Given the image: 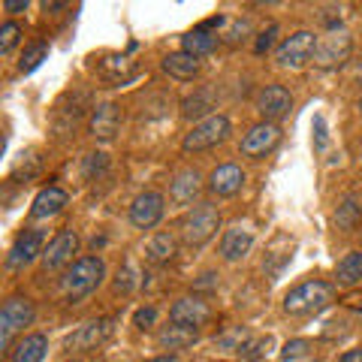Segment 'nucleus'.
Wrapping results in <instances>:
<instances>
[{"label":"nucleus","instance_id":"1","mask_svg":"<svg viewBox=\"0 0 362 362\" xmlns=\"http://www.w3.org/2000/svg\"><path fill=\"white\" fill-rule=\"evenodd\" d=\"M106 278V263L103 257H78L76 263L64 272L61 278V293L66 302H82L94 293Z\"/></svg>","mask_w":362,"mask_h":362},{"label":"nucleus","instance_id":"2","mask_svg":"<svg viewBox=\"0 0 362 362\" xmlns=\"http://www.w3.org/2000/svg\"><path fill=\"white\" fill-rule=\"evenodd\" d=\"M332 299H335V287L329 281H320V278L302 281V284H296L284 296V314H290V317L317 314V311L329 308Z\"/></svg>","mask_w":362,"mask_h":362},{"label":"nucleus","instance_id":"3","mask_svg":"<svg viewBox=\"0 0 362 362\" xmlns=\"http://www.w3.org/2000/svg\"><path fill=\"white\" fill-rule=\"evenodd\" d=\"M230 133H233V124H230V118L221 115V112H214V115H209V118L197 121L194 127H190V130L185 133V139H181V148H185L187 154H190V151L199 154V151L218 148L221 142L230 139Z\"/></svg>","mask_w":362,"mask_h":362},{"label":"nucleus","instance_id":"4","mask_svg":"<svg viewBox=\"0 0 362 362\" xmlns=\"http://www.w3.org/2000/svg\"><path fill=\"white\" fill-rule=\"evenodd\" d=\"M218 230H221V211H218V206H211V202H197V206L185 214V221H181V235L194 247H202L209 239H214Z\"/></svg>","mask_w":362,"mask_h":362},{"label":"nucleus","instance_id":"5","mask_svg":"<svg viewBox=\"0 0 362 362\" xmlns=\"http://www.w3.org/2000/svg\"><path fill=\"white\" fill-rule=\"evenodd\" d=\"M33 317H37V308H33V302L28 296H13L4 302V308H0V347L6 350V354H13V335L16 332H25V326L33 323Z\"/></svg>","mask_w":362,"mask_h":362},{"label":"nucleus","instance_id":"6","mask_svg":"<svg viewBox=\"0 0 362 362\" xmlns=\"http://www.w3.org/2000/svg\"><path fill=\"white\" fill-rule=\"evenodd\" d=\"M350 52H354V40H350V33L341 30V28H332L326 37H317L314 66H320V70H335V66L347 64Z\"/></svg>","mask_w":362,"mask_h":362},{"label":"nucleus","instance_id":"7","mask_svg":"<svg viewBox=\"0 0 362 362\" xmlns=\"http://www.w3.org/2000/svg\"><path fill=\"white\" fill-rule=\"evenodd\" d=\"M314 49H317L314 33L311 30H296L275 49V61L281 66H293V70H299V66H305L314 58Z\"/></svg>","mask_w":362,"mask_h":362},{"label":"nucleus","instance_id":"8","mask_svg":"<svg viewBox=\"0 0 362 362\" xmlns=\"http://www.w3.org/2000/svg\"><path fill=\"white\" fill-rule=\"evenodd\" d=\"M163 211H166L163 194L145 190V194H139L130 202V223L136 226V230H154V226L163 221Z\"/></svg>","mask_w":362,"mask_h":362},{"label":"nucleus","instance_id":"9","mask_svg":"<svg viewBox=\"0 0 362 362\" xmlns=\"http://www.w3.org/2000/svg\"><path fill=\"white\" fill-rule=\"evenodd\" d=\"M278 142H281V127H278V124L259 121V124H254V127L245 133V139H242V154L251 157V160H263L269 151H275Z\"/></svg>","mask_w":362,"mask_h":362},{"label":"nucleus","instance_id":"10","mask_svg":"<svg viewBox=\"0 0 362 362\" xmlns=\"http://www.w3.org/2000/svg\"><path fill=\"white\" fill-rule=\"evenodd\" d=\"M209 317H211V305L202 296H181L173 302V308H169V320L178 326H187V329L206 326Z\"/></svg>","mask_w":362,"mask_h":362},{"label":"nucleus","instance_id":"11","mask_svg":"<svg viewBox=\"0 0 362 362\" xmlns=\"http://www.w3.org/2000/svg\"><path fill=\"white\" fill-rule=\"evenodd\" d=\"M290 109H293V97L284 85H266L257 94V112L269 124H278L284 115H290Z\"/></svg>","mask_w":362,"mask_h":362},{"label":"nucleus","instance_id":"12","mask_svg":"<svg viewBox=\"0 0 362 362\" xmlns=\"http://www.w3.org/2000/svg\"><path fill=\"white\" fill-rule=\"evenodd\" d=\"M76 254H78V233L76 230H58V235H54L49 242V247L42 251V266L49 272L73 266Z\"/></svg>","mask_w":362,"mask_h":362},{"label":"nucleus","instance_id":"13","mask_svg":"<svg viewBox=\"0 0 362 362\" xmlns=\"http://www.w3.org/2000/svg\"><path fill=\"white\" fill-rule=\"evenodd\" d=\"M42 242H45V233L42 230H25L13 242V247H9L6 266L9 269H25V266H30L37 257H42V251H45Z\"/></svg>","mask_w":362,"mask_h":362},{"label":"nucleus","instance_id":"14","mask_svg":"<svg viewBox=\"0 0 362 362\" xmlns=\"http://www.w3.org/2000/svg\"><path fill=\"white\" fill-rule=\"evenodd\" d=\"M118 127H121V112L115 103H103L90 112V121H88V130L94 139L100 142H112L118 136Z\"/></svg>","mask_w":362,"mask_h":362},{"label":"nucleus","instance_id":"15","mask_svg":"<svg viewBox=\"0 0 362 362\" xmlns=\"http://www.w3.org/2000/svg\"><path fill=\"white\" fill-rule=\"evenodd\" d=\"M199 194H202V178L197 169H181L169 181V199L175 206H190V202L199 199Z\"/></svg>","mask_w":362,"mask_h":362},{"label":"nucleus","instance_id":"16","mask_svg":"<svg viewBox=\"0 0 362 362\" xmlns=\"http://www.w3.org/2000/svg\"><path fill=\"white\" fill-rule=\"evenodd\" d=\"M245 187V173L235 163H223L209 175V190L214 197H235Z\"/></svg>","mask_w":362,"mask_h":362},{"label":"nucleus","instance_id":"17","mask_svg":"<svg viewBox=\"0 0 362 362\" xmlns=\"http://www.w3.org/2000/svg\"><path fill=\"white\" fill-rule=\"evenodd\" d=\"M109 332H112V320L85 323L82 329H76L70 338H66V350H94L100 341H106Z\"/></svg>","mask_w":362,"mask_h":362},{"label":"nucleus","instance_id":"18","mask_svg":"<svg viewBox=\"0 0 362 362\" xmlns=\"http://www.w3.org/2000/svg\"><path fill=\"white\" fill-rule=\"evenodd\" d=\"M251 245H254L251 230H245V226H230L221 239V257L226 263H239V259L251 251Z\"/></svg>","mask_w":362,"mask_h":362},{"label":"nucleus","instance_id":"19","mask_svg":"<svg viewBox=\"0 0 362 362\" xmlns=\"http://www.w3.org/2000/svg\"><path fill=\"white\" fill-rule=\"evenodd\" d=\"M66 190L64 187H58V185H49V187H42L40 194H37V199H33V206H30V214L37 221H45V218H52V214H58V211H64V206H66Z\"/></svg>","mask_w":362,"mask_h":362},{"label":"nucleus","instance_id":"20","mask_svg":"<svg viewBox=\"0 0 362 362\" xmlns=\"http://www.w3.org/2000/svg\"><path fill=\"white\" fill-rule=\"evenodd\" d=\"M214 49H218V33H211L209 28H202V25L181 37V52L194 54L197 61L206 58V54H211Z\"/></svg>","mask_w":362,"mask_h":362},{"label":"nucleus","instance_id":"21","mask_svg":"<svg viewBox=\"0 0 362 362\" xmlns=\"http://www.w3.org/2000/svg\"><path fill=\"white\" fill-rule=\"evenodd\" d=\"M163 73L178 78V82H190L199 76V61L187 52H169L163 58Z\"/></svg>","mask_w":362,"mask_h":362},{"label":"nucleus","instance_id":"22","mask_svg":"<svg viewBox=\"0 0 362 362\" xmlns=\"http://www.w3.org/2000/svg\"><path fill=\"white\" fill-rule=\"evenodd\" d=\"M45 354H49V338H45L42 332H33V335H25L13 347L9 359H13V362H42Z\"/></svg>","mask_w":362,"mask_h":362},{"label":"nucleus","instance_id":"23","mask_svg":"<svg viewBox=\"0 0 362 362\" xmlns=\"http://www.w3.org/2000/svg\"><path fill=\"white\" fill-rule=\"evenodd\" d=\"M199 341V332L197 329H187V326H163L160 332H157V344H160L163 350H185L190 344Z\"/></svg>","mask_w":362,"mask_h":362},{"label":"nucleus","instance_id":"24","mask_svg":"<svg viewBox=\"0 0 362 362\" xmlns=\"http://www.w3.org/2000/svg\"><path fill=\"white\" fill-rule=\"evenodd\" d=\"M178 254V239L173 233H157L154 239L145 245V259L148 263H154V266H163V263H169Z\"/></svg>","mask_w":362,"mask_h":362},{"label":"nucleus","instance_id":"25","mask_svg":"<svg viewBox=\"0 0 362 362\" xmlns=\"http://www.w3.org/2000/svg\"><path fill=\"white\" fill-rule=\"evenodd\" d=\"M335 281L338 287H354L362 281V251H350L335 269Z\"/></svg>","mask_w":362,"mask_h":362},{"label":"nucleus","instance_id":"26","mask_svg":"<svg viewBox=\"0 0 362 362\" xmlns=\"http://www.w3.org/2000/svg\"><path fill=\"white\" fill-rule=\"evenodd\" d=\"M45 58H49V42H42V40L30 42L25 49V54H21V61H18V73H33Z\"/></svg>","mask_w":362,"mask_h":362},{"label":"nucleus","instance_id":"27","mask_svg":"<svg viewBox=\"0 0 362 362\" xmlns=\"http://www.w3.org/2000/svg\"><path fill=\"white\" fill-rule=\"evenodd\" d=\"M211 109H214V100L209 90H199L197 97H187L185 103H181V115L185 118H199V115H211Z\"/></svg>","mask_w":362,"mask_h":362},{"label":"nucleus","instance_id":"28","mask_svg":"<svg viewBox=\"0 0 362 362\" xmlns=\"http://www.w3.org/2000/svg\"><path fill=\"white\" fill-rule=\"evenodd\" d=\"M247 338H251V332L245 329V326H233V329H226L223 335L214 338V347H221V350H242L247 347Z\"/></svg>","mask_w":362,"mask_h":362},{"label":"nucleus","instance_id":"29","mask_svg":"<svg viewBox=\"0 0 362 362\" xmlns=\"http://www.w3.org/2000/svg\"><path fill=\"white\" fill-rule=\"evenodd\" d=\"M359 218H362V206L354 197H347L341 206H338V211H335V221H338L341 230H354V226L359 223Z\"/></svg>","mask_w":362,"mask_h":362},{"label":"nucleus","instance_id":"30","mask_svg":"<svg viewBox=\"0 0 362 362\" xmlns=\"http://www.w3.org/2000/svg\"><path fill=\"white\" fill-rule=\"evenodd\" d=\"M100 73H103L106 78H112V82H124V78H130L136 70L130 66L127 58H106L103 66H100Z\"/></svg>","mask_w":362,"mask_h":362},{"label":"nucleus","instance_id":"31","mask_svg":"<svg viewBox=\"0 0 362 362\" xmlns=\"http://www.w3.org/2000/svg\"><path fill=\"white\" fill-rule=\"evenodd\" d=\"M21 33H25V28L18 21H4V28H0V54H13V49L21 42Z\"/></svg>","mask_w":362,"mask_h":362},{"label":"nucleus","instance_id":"32","mask_svg":"<svg viewBox=\"0 0 362 362\" xmlns=\"http://www.w3.org/2000/svg\"><path fill=\"white\" fill-rule=\"evenodd\" d=\"M106 163H109V157H106L103 151H94V154H88V157H85V178H94L97 173H103V169H106Z\"/></svg>","mask_w":362,"mask_h":362},{"label":"nucleus","instance_id":"33","mask_svg":"<svg viewBox=\"0 0 362 362\" xmlns=\"http://www.w3.org/2000/svg\"><path fill=\"white\" fill-rule=\"evenodd\" d=\"M154 320H157V308H154V305H145V308H139L133 314V326H136V329H151Z\"/></svg>","mask_w":362,"mask_h":362},{"label":"nucleus","instance_id":"34","mask_svg":"<svg viewBox=\"0 0 362 362\" xmlns=\"http://www.w3.org/2000/svg\"><path fill=\"white\" fill-rule=\"evenodd\" d=\"M278 25H269L263 33H259V37H257V42H254V52L257 54H266L269 49H272V45H275V37H278Z\"/></svg>","mask_w":362,"mask_h":362},{"label":"nucleus","instance_id":"35","mask_svg":"<svg viewBox=\"0 0 362 362\" xmlns=\"http://www.w3.org/2000/svg\"><path fill=\"white\" fill-rule=\"evenodd\" d=\"M133 287H136V272L130 266L118 269V275H115V293H130Z\"/></svg>","mask_w":362,"mask_h":362},{"label":"nucleus","instance_id":"36","mask_svg":"<svg viewBox=\"0 0 362 362\" xmlns=\"http://www.w3.org/2000/svg\"><path fill=\"white\" fill-rule=\"evenodd\" d=\"M311 347V341H305V338H296V341H290V344H284V354H281V359H299V356H305V350Z\"/></svg>","mask_w":362,"mask_h":362},{"label":"nucleus","instance_id":"37","mask_svg":"<svg viewBox=\"0 0 362 362\" xmlns=\"http://www.w3.org/2000/svg\"><path fill=\"white\" fill-rule=\"evenodd\" d=\"M247 33H251V21H247V18L245 21H233V28H230V33H226V40L239 45V42L247 40Z\"/></svg>","mask_w":362,"mask_h":362},{"label":"nucleus","instance_id":"38","mask_svg":"<svg viewBox=\"0 0 362 362\" xmlns=\"http://www.w3.org/2000/svg\"><path fill=\"white\" fill-rule=\"evenodd\" d=\"M314 130H317V151H323L326 142H329V139H326V121H323V115L314 118Z\"/></svg>","mask_w":362,"mask_h":362},{"label":"nucleus","instance_id":"39","mask_svg":"<svg viewBox=\"0 0 362 362\" xmlns=\"http://www.w3.org/2000/svg\"><path fill=\"white\" fill-rule=\"evenodd\" d=\"M28 6H30L28 0H4V9H6V13H25Z\"/></svg>","mask_w":362,"mask_h":362},{"label":"nucleus","instance_id":"40","mask_svg":"<svg viewBox=\"0 0 362 362\" xmlns=\"http://www.w3.org/2000/svg\"><path fill=\"white\" fill-rule=\"evenodd\" d=\"M338 362H362V347H354V350H344Z\"/></svg>","mask_w":362,"mask_h":362},{"label":"nucleus","instance_id":"41","mask_svg":"<svg viewBox=\"0 0 362 362\" xmlns=\"http://www.w3.org/2000/svg\"><path fill=\"white\" fill-rule=\"evenodd\" d=\"M148 362H181L175 354H163V356H154V359H148Z\"/></svg>","mask_w":362,"mask_h":362},{"label":"nucleus","instance_id":"42","mask_svg":"<svg viewBox=\"0 0 362 362\" xmlns=\"http://www.w3.org/2000/svg\"><path fill=\"white\" fill-rule=\"evenodd\" d=\"M66 362H82V359H66Z\"/></svg>","mask_w":362,"mask_h":362},{"label":"nucleus","instance_id":"43","mask_svg":"<svg viewBox=\"0 0 362 362\" xmlns=\"http://www.w3.org/2000/svg\"><path fill=\"white\" fill-rule=\"evenodd\" d=\"M359 112H362V100H359Z\"/></svg>","mask_w":362,"mask_h":362}]
</instances>
